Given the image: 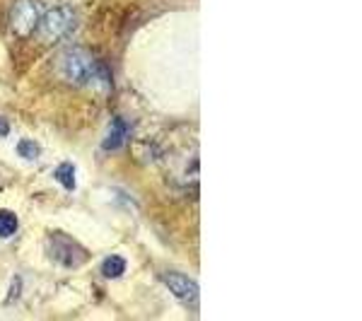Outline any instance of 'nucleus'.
<instances>
[{"label": "nucleus", "instance_id": "10", "mask_svg": "<svg viewBox=\"0 0 362 321\" xmlns=\"http://www.w3.org/2000/svg\"><path fill=\"white\" fill-rule=\"evenodd\" d=\"M17 155L25 157L29 162H34L39 155H42V148H39L37 140H20V143H17Z\"/></svg>", "mask_w": 362, "mask_h": 321}, {"label": "nucleus", "instance_id": "1", "mask_svg": "<svg viewBox=\"0 0 362 321\" xmlns=\"http://www.w3.org/2000/svg\"><path fill=\"white\" fill-rule=\"evenodd\" d=\"M61 70L63 75L73 85H92L99 83L104 75V68H99V63L90 56V51L85 49H70L61 58Z\"/></svg>", "mask_w": 362, "mask_h": 321}, {"label": "nucleus", "instance_id": "11", "mask_svg": "<svg viewBox=\"0 0 362 321\" xmlns=\"http://www.w3.org/2000/svg\"><path fill=\"white\" fill-rule=\"evenodd\" d=\"M10 136V121L5 116H0V138H8Z\"/></svg>", "mask_w": 362, "mask_h": 321}, {"label": "nucleus", "instance_id": "6", "mask_svg": "<svg viewBox=\"0 0 362 321\" xmlns=\"http://www.w3.org/2000/svg\"><path fill=\"white\" fill-rule=\"evenodd\" d=\"M128 133H131V126H128V121L121 119V116H116V119L107 128V136H104V140H102V148L107 150V153L121 150L126 145V140H128Z\"/></svg>", "mask_w": 362, "mask_h": 321}, {"label": "nucleus", "instance_id": "2", "mask_svg": "<svg viewBox=\"0 0 362 321\" xmlns=\"http://www.w3.org/2000/svg\"><path fill=\"white\" fill-rule=\"evenodd\" d=\"M46 252H49V259L56 266H63L68 271H75V268L85 266L90 261V252H87L78 239H73L66 232H51Z\"/></svg>", "mask_w": 362, "mask_h": 321}, {"label": "nucleus", "instance_id": "3", "mask_svg": "<svg viewBox=\"0 0 362 321\" xmlns=\"http://www.w3.org/2000/svg\"><path fill=\"white\" fill-rule=\"evenodd\" d=\"M75 25V13L68 5H56V8L46 10L44 17H39V37L44 42H56V39L66 37Z\"/></svg>", "mask_w": 362, "mask_h": 321}, {"label": "nucleus", "instance_id": "5", "mask_svg": "<svg viewBox=\"0 0 362 321\" xmlns=\"http://www.w3.org/2000/svg\"><path fill=\"white\" fill-rule=\"evenodd\" d=\"M39 17L42 15H39V8L34 0H17L13 10H10V27H13L15 34L27 37V34H32L37 29Z\"/></svg>", "mask_w": 362, "mask_h": 321}, {"label": "nucleus", "instance_id": "9", "mask_svg": "<svg viewBox=\"0 0 362 321\" xmlns=\"http://www.w3.org/2000/svg\"><path fill=\"white\" fill-rule=\"evenodd\" d=\"M20 230V220L13 210L0 208V239H10L15 232Z\"/></svg>", "mask_w": 362, "mask_h": 321}, {"label": "nucleus", "instance_id": "8", "mask_svg": "<svg viewBox=\"0 0 362 321\" xmlns=\"http://www.w3.org/2000/svg\"><path fill=\"white\" fill-rule=\"evenodd\" d=\"M56 182L63 186L66 191H75V184H78V179H75V165L73 162H61V165L56 167Z\"/></svg>", "mask_w": 362, "mask_h": 321}, {"label": "nucleus", "instance_id": "7", "mask_svg": "<svg viewBox=\"0 0 362 321\" xmlns=\"http://www.w3.org/2000/svg\"><path fill=\"white\" fill-rule=\"evenodd\" d=\"M124 273H126V259H124V256L112 254V256H107V259L102 261V276L107 280H116V278L124 276Z\"/></svg>", "mask_w": 362, "mask_h": 321}, {"label": "nucleus", "instance_id": "4", "mask_svg": "<svg viewBox=\"0 0 362 321\" xmlns=\"http://www.w3.org/2000/svg\"><path fill=\"white\" fill-rule=\"evenodd\" d=\"M162 283L167 285V290L177 297L179 302H184L186 307H198V297H201V290H198L196 280L189 278L186 273L179 271H165L162 273Z\"/></svg>", "mask_w": 362, "mask_h": 321}]
</instances>
